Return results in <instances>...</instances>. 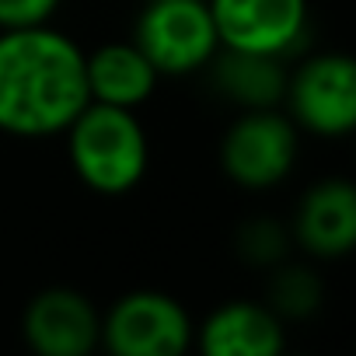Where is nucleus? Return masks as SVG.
<instances>
[{
  "instance_id": "9",
  "label": "nucleus",
  "mask_w": 356,
  "mask_h": 356,
  "mask_svg": "<svg viewBox=\"0 0 356 356\" xmlns=\"http://www.w3.org/2000/svg\"><path fill=\"white\" fill-rule=\"evenodd\" d=\"M290 238L314 262L346 259L356 248V186L342 175L311 182L290 217Z\"/></svg>"
},
{
  "instance_id": "7",
  "label": "nucleus",
  "mask_w": 356,
  "mask_h": 356,
  "mask_svg": "<svg viewBox=\"0 0 356 356\" xmlns=\"http://www.w3.org/2000/svg\"><path fill=\"white\" fill-rule=\"evenodd\" d=\"M220 49L286 60L304 46L311 0H207Z\"/></svg>"
},
{
  "instance_id": "15",
  "label": "nucleus",
  "mask_w": 356,
  "mask_h": 356,
  "mask_svg": "<svg viewBox=\"0 0 356 356\" xmlns=\"http://www.w3.org/2000/svg\"><path fill=\"white\" fill-rule=\"evenodd\" d=\"M63 0H0V29L49 25Z\"/></svg>"
},
{
  "instance_id": "11",
  "label": "nucleus",
  "mask_w": 356,
  "mask_h": 356,
  "mask_svg": "<svg viewBox=\"0 0 356 356\" xmlns=\"http://www.w3.org/2000/svg\"><path fill=\"white\" fill-rule=\"evenodd\" d=\"M84 77H88L91 102H105L119 108L147 105L161 84V74L133 39H112L84 53Z\"/></svg>"
},
{
  "instance_id": "12",
  "label": "nucleus",
  "mask_w": 356,
  "mask_h": 356,
  "mask_svg": "<svg viewBox=\"0 0 356 356\" xmlns=\"http://www.w3.org/2000/svg\"><path fill=\"white\" fill-rule=\"evenodd\" d=\"M207 74H210V84L217 88V95L227 98L238 112L241 108H276V105H283L286 60H280V56L217 49Z\"/></svg>"
},
{
  "instance_id": "4",
  "label": "nucleus",
  "mask_w": 356,
  "mask_h": 356,
  "mask_svg": "<svg viewBox=\"0 0 356 356\" xmlns=\"http://www.w3.org/2000/svg\"><path fill=\"white\" fill-rule=\"evenodd\" d=\"M283 112L300 133L342 140L356 126V63L346 53H311L286 67Z\"/></svg>"
},
{
  "instance_id": "3",
  "label": "nucleus",
  "mask_w": 356,
  "mask_h": 356,
  "mask_svg": "<svg viewBox=\"0 0 356 356\" xmlns=\"http://www.w3.org/2000/svg\"><path fill=\"white\" fill-rule=\"evenodd\" d=\"M300 129L276 108H241L220 136V171L245 193H269L293 175Z\"/></svg>"
},
{
  "instance_id": "1",
  "label": "nucleus",
  "mask_w": 356,
  "mask_h": 356,
  "mask_svg": "<svg viewBox=\"0 0 356 356\" xmlns=\"http://www.w3.org/2000/svg\"><path fill=\"white\" fill-rule=\"evenodd\" d=\"M91 102L84 49L60 29H0V133L49 140Z\"/></svg>"
},
{
  "instance_id": "13",
  "label": "nucleus",
  "mask_w": 356,
  "mask_h": 356,
  "mask_svg": "<svg viewBox=\"0 0 356 356\" xmlns=\"http://www.w3.org/2000/svg\"><path fill=\"white\" fill-rule=\"evenodd\" d=\"M262 300L283 318V321H307L325 304V280L314 266V259H283L273 269H266V293Z\"/></svg>"
},
{
  "instance_id": "6",
  "label": "nucleus",
  "mask_w": 356,
  "mask_h": 356,
  "mask_svg": "<svg viewBox=\"0 0 356 356\" xmlns=\"http://www.w3.org/2000/svg\"><path fill=\"white\" fill-rule=\"evenodd\" d=\"M133 42L161 77H189L220 49L207 0H147L133 22Z\"/></svg>"
},
{
  "instance_id": "5",
  "label": "nucleus",
  "mask_w": 356,
  "mask_h": 356,
  "mask_svg": "<svg viewBox=\"0 0 356 356\" xmlns=\"http://www.w3.org/2000/svg\"><path fill=\"white\" fill-rule=\"evenodd\" d=\"M196 321L164 290H126L102 314V342L112 356H182L193 349Z\"/></svg>"
},
{
  "instance_id": "10",
  "label": "nucleus",
  "mask_w": 356,
  "mask_h": 356,
  "mask_svg": "<svg viewBox=\"0 0 356 356\" xmlns=\"http://www.w3.org/2000/svg\"><path fill=\"white\" fill-rule=\"evenodd\" d=\"M193 346L203 356H280L286 349V321L266 300H227L200 325Z\"/></svg>"
},
{
  "instance_id": "14",
  "label": "nucleus",
  "mask_w": 356,
  "mask_h": 356,
  "mask_svg": "<svg viewBox=\"0 0 356 356\" xmlns=\"http://www.w3.org/2000/svg\"><path fill=\"white\" fill-rule=\"evenodd\" d=\"M290 248H293L290 224H283L273 213H255V217L241 220L238 231H234V255L245 266L259 269V273H266L276 262H283L290 255Z\"/></svg>"
},
{
  "instance_id": "2",
  "label": "nucleus",
  "mask_w": 356,
  "mask_h": 356,
  "mask_svg": "<svg viewBox=\"0 0 356 356\" xmlns=\"http://www.w3.org/2000/svg\"><path fill=\"white\" fill-rule=\"evenodd\" d=\"M63 140L74 175L95 196H129L143 182L150 164V140L136 108L88 102L63 129Z\"/></svg>"
},
{
  "instance_id": "8",
  "label": "nucleus",
  "mask_w": 356,
  "mask_h": 356,
  "mask_svg": "<svg viewBox=\"0 0 356 356\" xmlns=\"http://www.w3.org/2000/svg\"><path fill=\"white\" fill-rule=\"evenodd\" d=\"M22 335L39 356H91L102 342V311L84 290L42 286L22 311Z\"/></svg>"
}]
</instances>
